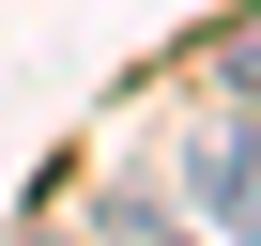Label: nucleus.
Segmentation results:
<instances>
[{"mask_svg": "<svg viewBox=\"0 0 261 246\" xmlns=\"http://www.w3.org/2000/svg\"><path fill=\"white\" fill-rule=\"evenodd\" d=\"M154 246H169V231H154Z\"/></svg>", "mask_w": 261, "mask_h": 246, "instance_id": "7ed1b4c3", "label": "nucleus"}, {"mask_svg": "<svg viewBox=\"0 0 261 246\" xmlns=\"http://www.w3.org/2000/svg\"><path fill=\"white\" fill-rule=\"evenodd\" d=\"M215 92H230V108H261V0L215 31Z\"/></svg>", "mask_w": 261, "mask_h": 246, "instance_id": "f03ea898", "label": "nucleus"}, {"mask_svg": "<svg viewBox=\"0 0 261 246\" xmlns=\"http://www.w3.org/2000/svg\"><path fill=\"white\" fill-rule=\"evenodd\" d=\"M185 215H215L230 246H261V108H230V123L185 139Z\"/></svg>", "mask_w": 261, "mask_h": 246, "instance_id": "f257e3e1", "label": "nucleus"}]
</instances>
